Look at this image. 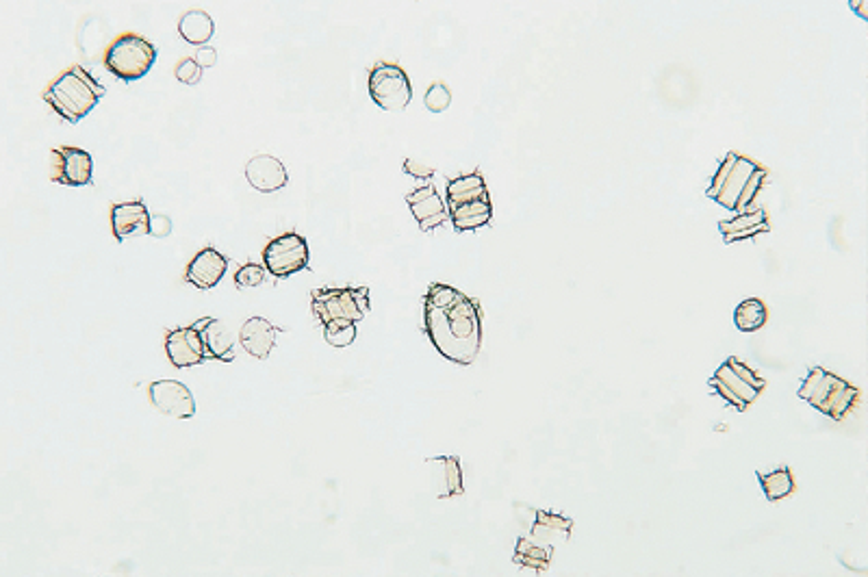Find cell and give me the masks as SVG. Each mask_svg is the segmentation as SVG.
Segmentation results:
<instances>
[{"label": "cell", "mask_w": 868, "mask_h": 577, "mask_svg": "<svg viewBox=\"0 0 868 577\" xmlns=\"http://www.w3.org/2000/svg\"><path fill=\"white\" fill-rule=\"evenodd\" d=\"M424 330L445 361L471 365L482 348L480 304L450 285H430L424 300Z\"/></svg>", "instance_id": "6da1fadb"}, {"label": "cell", "mask_w": 868, "mask_h": 577, "mask_svg": "<svg viewBox=\"0 0 868 577\" xmlns=\"http://www.w3.org/2000/svg\"><path fill=\"white\" fill-rule=\"evenodd\" d=\"M764 181H767V170L760 168L756 161L727 152L712 176L706 196L721 204L723 209L740 215L751 211V204L756 202Z\"/></svg>", "instance_id": "7a4b0ae2"}, {"label": "cell", "mask_w": 868, "mask_h": 577, "mask_svg": "<svg viewBox=\"0 0 868 577\" xmlns=\"http://www.w3.org/2000/svg\"><path fill=\"white\" fill-rule=\"evenodd\" d=\"M105 92V85H100L85 68L72 66L46 87L44 100L61 120L76 124L94 111Z\"/></svg>", "instance_id": "3957f363"}, {"label": "cell", "mask_w": 868, "mask_h": 577, "mask_svg": "<svg viewBox=\"0 0 868 577\" xmlns=\"http://www.w3.org/2000/svg\"><path fill=\"white\" fill-rule=\"evenodd\" d=\"M448 215L458 233L487 226L493 217V204L487 183L480 172L458 176L448 183Z\"/></svg>", "instance_id": "277c9868"}, {"label": "cell", "mask_w": 868, "mask_h": 577, "mask_svg": "<svg viewBox=\"0 0 868 577\" xmlns=\"http://www.w3.org/2000/svg\"><path fill=\"white\" fill-rule=\"evenodd\" d=\"M311 309L319 324L324 326V335H333V332L356 326L365 319L369 313V289L319 287L311 293Z\"/></svg>", "instance_id": "5b68a950"}, {"label": "cell", "mask_w": 868, "mask_h": 577, "mask_svg": "<svg viewBox=\"0 0 868 577\" xmlns=\"http://www.w3.org/2000/svg\"><path fill=\"white\" fill-rule=\"evenodd\" d=\"M799 397L834 421H842L860 400V389L823 367H812L799 387Z\"/></svg>", "instance_id": "8992f818"}, {"label": "cell", "mask_w": 868, "mask_h": 577, "mask_svg": "<svg viewBox=\"0 0 868 577\" xmlns=\"http://www.w3.org/2000/svg\"><path fill=\"white\" fill-rule=\"evenodd\" d=\"M708 384L727 404L740 410V413H745V410L758 400L760 393L767 389V380L758 376L756 371L747 367L743 361H738L736 356L727 358V361L714 371Z\"/></svg>", "instance_id": "52a82bcc"}, {"label": "cell", "mask_w": 868, "mask_h": 577, "mask_svg": "<svg viewBox=\"0 0 868 577\" xmlns=\"http://www.w3.org/2000/svg\"><path fill=\"white\" fill-rule=\"evenodd\" d=\"M157 61V46H152L144 37L124 33L116 37L105 53V68L124 83L144 79Z\"/></svg>", "instance_id": "ba28073f"}, {"label": "cell", "mask_w": 868, "mask_h": 577, "mask_svg": "<svg viewBox=\"0 0 868 577\" xmlns=\"http://www.w3.org/2000/svg\"><path fill=\"white\" fill-rule=\"evenodd\" d=\"M369 96L380 109L402 111L413 98V87L408 74L398 63H376L369 72Z\"/></svg>", "instance_id": "9c48e42d"}, {"label": "cell", "mask_w": 868, "mask_h": 577, "mask_svg": "<svg viewBox=\"0 0 868 577\" xmlns=\"http://www.w3.org/2000/svg\"><path fill=\"white\" fill-rule=\"evenodd\" d=\"M309 243L298 233H285L267 243L263 250L265 269L276 278H287L309 267Z\"/></svg>", "instance_id": "30bf717a"}, {"label": "cell", "mask_w": 868, "mask_h": 577, "mask_svg": "<svg viewBox=\"0 0 868 577\" xmlns=\"http://www.w3.org/2000/svg\"><path fill=\"white\" fill-rule=\"evenodd\" d=\"M165 352L176 369L202 365L207 361V350L202 341V319L187 328H174L165 332Z\"/></svg>", "instance_id": "8fae6325"}, {"label": "cell", "mask_w": 868, "mask_h": 577, "mask_svg": "<svg viewBox=\"0 0 868 577\" xmlns=\"http://www.w3.org/2000/svg\"><path fill=\"white\" fill-rule=\"evenodd\" d=\"M50 157H53V172H50V178H53L55 183L66 187L92 185L94 165L89 152L72 146H61L50 152Z\"/></svg>", "instance_id": "7c38bea8"}, {"label": "cell", "mask_w": 868, "mask_h": 577, "mask_svg": "<svg viewBox=\"0 0 868 577\" xmlns=\"http://www.w3.org/2000/svg\"><path fill=\"white\" fill-rule=\"evenodd\" d=\"M150 404L155 406L161 415L174 419H191L196 415L194 395L183 382L176 380H157L148 387Z\"/></svg>", "instance_id": "4fadbf2b"}, {"label": "cell", "mask_w": 868, "mask_h": 577, "mask_svg": "<svg viewBox=\"0 0 868 577\" xmlns=\"http://www.w3.org/2000/svg\"><path fill=\"white\" fill-rule=\"evenodd\" d=\"M408 207H411L415 220L419 224V228L424 230H432L437 226H443L445 222L450 220L448 215V207H445V202L441 200L439 191L434 185H421L419 189L411 191V194L406 196Z\"/></svg>", "instance_id": "5bb4252c"}, {"label": "cell", "mask_w": 868, "mask_h": 577, "mask_svg": "<svg viewBox=\"0 0 868 577\" xmlns=\"http://www.w3.org/2000/svg\"><path fill=\"white\" fill-rule=\"evenodd\" d=\"M226 267H228V259L224 254H220L215 248H204L187 265L185 280L191 287L209 291L217 287V282L224 278Z\"/></svg>", "instance_id": "9a60e30c"}, {"label": "cell", "mask_w": 868, "mask_h": 577, "mask_svg": "<svg viewBox=\"0 0 868 577\" xmlns=\"http://www.w3.org/2000/svg\"><path fill=\"white\" fill-rule=\"evenodd\" d=\"M244 174H246L248 185L252 189L261 191V194H272V191L283 189L289 181L283 161L272 157V155L252 157L246 163Z\"/></svg>", "instance_id": "2e32d148"}, {"label": "cell", "mask_w": 868, "mask_h": 577, "mask_svg": "<svg viewBox=\"0 0 868 577\" xmlns=\"http://www.w3.org/2000/svg\"><path fill=\"white\" fill-rule=\"evenodd\" d=\"M111 230L120 243L135 233H150V215L142 200L118 202L111 207Z\"/></svg>", "instance_id": "e0dca14e"}, {"label": "cell", "mask_w": 868, "mask_h": 577, "mask_svg": "<svg viewBox=\"0 0 868 577\" xmlns=\"http://www.w3.org/2000/svg\"><path fill=\"white\" fill-rule=\"evenodd\" d=\"M278 328L263 317H250L239 330V343L250 356L265 361L276 345Z\"/></svg>", "instance_id": "ac0fdd59"}, {"label": "cell", "mask_w": 868, "mask_h": 577, "mask_svg": "<svg viewBox=\"0 0 868 577\" xmlns=\"http://www.w3.org/2000/svg\"><path fill=\"white\" fill-rule=\"evenodd\" d=\"M428 467L434 471V493L439 499H448L465 493L463 486V471L461 463L456 456H441V458H428Z\"/></svg>", "instance_id": "d6986e66"}, {"label": "cell", "mask_w": 868, "mask_h": 577, "mask_svg": "<svg viewBox=\"0 0 868 577\" xmlns=\"http://www.w3.org/2000/svg\"><path fill=\"white\" fill-rule=\"evenodd\" d=\"M719 230L727 243L732 241H740V239H749L756 237L762 233H769L771 224H769V215L764 209H753L747 213L736 215L734 220H721L719 222Z\"/></svg>", "instance_id": "ffe728a7"}, {"label": "cell", "mask_w": 868, "mask_h": 577, "mask_svg": "<svg viewBox=\"0 0 868 577\" xmlns=\"http://www.w3.org/2000/svg\"><path fill=\"white\" fill-rule=\"evenodd\" d=\"M202 341H204V350H207L209 358H215V361H224V363L235 361L231 330H228L220 322V319L202 317Z\"/></svg>", "instance_id": "44dd1931"}, {"label": "cell", "mask_w": 868, "mask_h": 577, "mask_svg": "<svg viewBox=\"0 0 868 577\" xmlns=\"http://www.w3.org/2000/svg\"><path fill=\"white\" fill-rule=\"evenodd\" d=\"M571 532H573L571 519L563 515H554V512H547V510L536 512V521L532 525V541L552 545L554 541H569Z\"/></svg>", "instance_id": "7402d4cb"}, {"label": "cell", "mask_w": 868, "mask_h": 577, "mask_svg": "<svg viewBox=\"0 0 868 577\" xmlns=\"http://www.w3.org/2000/svg\"><path fill=\"white\" fill-rule=\"evenodd\" d=\"M213 33H215L213 20H211V16L207 14V11H202V9L185 11V14L181 16V20H178V35H181L183 40L187 44H191V46H200L202 48L204 44H207L211 40Z\"/></svg>", "instance_id": "603a6c76"}, {"label": "cell", "mask_w": 868, "mask_h": 577, "mask_svg": "<svg viewBox=\"0 0 868 577\" xmlns=\"http://www.w3.org/2000/svg\"><path fill=\"white\" fill-rule=\"evenodd\" d=\"M513 562L523 569L545 573L552 562V545H539L532 538H519Z\"/></svg>", "instance_id": "cb8c5ba5"}, {"label": "cell", "mask_w": 868, "mask_h": 577, "mask_svg": "<svg viewBox=\"0 0 868 577\" xmlns=\"http://www.w3.org/2000/svg\"><path fill=\"white\" fill-rule=\"evenodd\" d=\"M769 319V309L760 298H747L736 306L734 324L740 332H756L764 328Z\"/></svg>", "instance_id": "d4e9b609"}, {"label": "cell", "mask_w": 868, "mask_h": 577, "mask_svg": "<svg viewBox=\"0 0 868 577\" xmlns=\"http://www.w3.org/2000/svg\"><path fill=\"white\" fill-rule=\"evenodd\" d=\"M756 476L760 480L764 497H767L769 502H777V499H784L795 493V478H793V471L788 467H780L769 473L758 471Z\"/></svg>", "instance_id": "484cf974"}, {"label": "cell", "mask_w": 868, "mask_h": 577, "mask_svg": "<svg viewBox=\"0 0 868 577\" xmlns=\"http://www.w3.org/2000/svg\"><path fill=\"white\" fill-rule=\"evenodd\" d=\"M424 102H426L428 111H432V113H443L445 109L450 107L452 94H450V89L445 87L443 83H434V85L428 87V92H426Z\"/></svg>", "instance_id": "4316f807"}, {"label": "cell", "mask_w": 868, "mask_h": 577, "mask_svg": "<svg viewBox=\"0 0 868 577\" xmlns=\"http://www.w3.org/2000/svg\"><path fill=\"white\" fill-rule=\"evenodd\" d=\"M265 272H267V269L261 267V265H257V263L241 265V267H239V272L235 274V285H237L239 289H252V287H259L261 282H263V278H265Z\"/></svg>", "instance_id": "83f0119b"}, {"label": "cell", "mask_w": 868, "mask_h": 577, "mask_svg": "<svg viewBox=\"0 0 868 577\" xmlns=\"http://www.w3.org/2000/svg\"><path fill=\"white\" fill-rule=\"evenodd\" d=\"M202 76V68L196 59H183L176 66V79L185 85H196Z\"/></svg>", "instance_id": "f1b7e54d"}, {"label": "cell", "mask_w": 868, "mask_h": 577, "mask_svg": "<svg viewBox=\"0 0 868 577\" xmlns=\"http://www.w3.org/2000/svg\"><path fill=\"white\" fill-rule=\"evenodd\" d=\"M170 230H172V224H170V220L165 215L150 217V233L148 235L161 239V237H168Z\"/></svg>", "instance_id": "f546056e"}, {"label": "cell", "mask_w": 868, "mask_h": 577, "mask_svg": "<svg viewBox=\"0 0 868 577\" xmlns=\"http://www.w3.org/2000/svg\"><path fill=\"white\" fill-rule=\"evenodd\" d=\"M404 172L415 176V178H430V176H434V168H426V165L417 163L415 159H406L404 161Z\"/></svg>", "instance_id": "4dcf8cb0"}, {"label": "cell", "mask_w": 868, "mask_h": 577, "mask_svg": "<svg viewBox=\"0 0 868 577\" xmlns=\"http://www.w3.org/2000/svg\"><path fill=\"white\" fill-rule=\"evenodd\" d=\"M194 59L198 61L200 68H211V66H215V61H217V53H215V48H211V46H202V48H198V53Z\"/></svg>", "instance_id": "1f68e13d"}, {"label": "cell", "mask_w": 868, "mask_h": 577, "mask_svg": "<svg viewBox=\"0 0 868 577\" xmlns=\"http://www.w3.org/2000/svg\"><path fill=\"white\" fill-rule=\"evenodd\" d=\"M866 5H868V3H866V0H862V3H851V7H853V9H860V11H858V14H860L862 18H868V16H866V11H864V9H866Z\"/></svg>", "instance_id": "d6a6232c"}]
</instances>
